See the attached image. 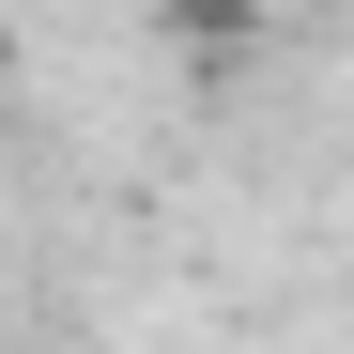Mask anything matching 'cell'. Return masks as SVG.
I'll list each match as a JSON object with an SVG mask.
<instances>
[{
  "mask_svg": "<svg viewBox=\"0 0 354 354\" xmlns=\"http://www.w3.org/2000/svg\"><path fill=\"white\" fill-rule=\"evenodd\" d=\"M0 124H16V46H0Z\"/></svg>",
  "mask_w": 354,
  "mask_h": 354,
  "instance_id": "cell-2",
  "label": "cell"
},
{
  "mask_svg": "<svg viewBox=\"0 0 354 354\" xmlns=\"http://www.w3.org/2000/svg\"><path fill=\"white\" fill-rule=\"evenodd\" d=\"M139 16H154L169 46H201V62H231V46H262V16H277V0H139Z\"/></svg>",
  "mask_w": 354,
  "mask_h": 354,
  "instance_id": "cell-1",
  "label": "cell"
}]
</instances>
